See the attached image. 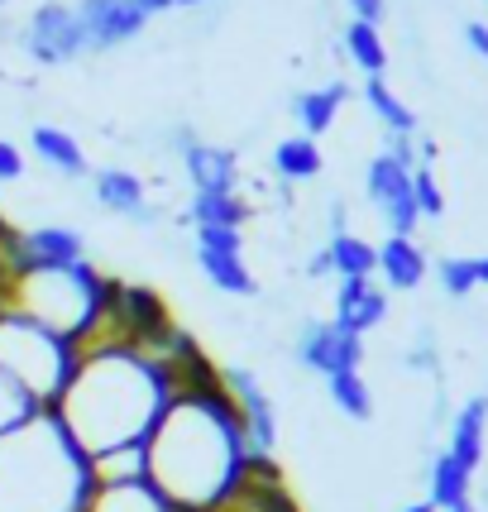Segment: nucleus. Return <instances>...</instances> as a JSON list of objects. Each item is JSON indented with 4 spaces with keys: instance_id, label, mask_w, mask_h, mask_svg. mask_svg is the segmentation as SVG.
I'll return each instance as SVG.
<instances>
[{
    "instance_id": "obj_15",
    "label": "nucleus",
    "mask_w": 488,
    "mask_h": 512,
    "mask_svg": "<svg viewBox=\"0 0 488 512\" xmlns=\"http://www.w3.org/2000/svg\"><path fill=\"white\" fill-rule=\"evenodd\" d=\"M378 273H383L388 288L412 292V288H422V278H426V254L417 249L412 235H388L378 245Z\"/></svg>"
},
{
    "instance_id": "obj_39",
    "label": "nucleus",
    "mask_w": 488,
    "mask_h": 512,
    "mask_svg": "<svg viewBox=\"0 0 488 512\" xmlns=\"http://www.w3.org/2000/svg\"><path fill=\"white\" fill-rule=\"evenodd\" d=\"M5 230H10V225H5V221H0V240H5Z\"/></svg>"
},
{
    "instance_id": "obj_12",
    "label": "nucleus",
    "mask_w": 488,
    "mask_h": 512,
    "mask_svg": "<svg viewBox=\"0 0 488 512\" xmlns=\"http://www.w3.org/2000/svg\"><path fill=\"white\" fill-rule=\"evenodd\" d=\"M383 316H388V292H378L374 278H340V288H335V326L340 331L364 335Z\"/></svg>"
},
{
    "instance_id": "obj_19",
    "label": "nucleus",
    "mask_w": 488,
    "mask_h": 512,
    "mask_svg": "<svg viewBox=\"0 0 488 512\" xmlns=\"http://www.w3.org/2000/svg\"><path fill=\"white\" fill-rule=\"evenodd\" d=\"M469 479H474V474H469L450 450L436 455V465H431V498H426V503L436 512H474V503H469Z\"/></svg>"
},
{
    "instance_id": "obj_26",
    "label": "nucleus",
    "mask_w": 488,
    "mask_h": 512,
    "mask_svg": "<svg viewBox=\"0 0 488 512\" xmlns=\"http://www.w3.org/2000/svg\"><path fill=\"white\" fill-rule=\"evenodd\" d=\"M364 101H369V111L388 125V134H417V111H412L383 77H369V82H364Z\"/></svg>"
},
{
    "instance_id": "obj_22",
    "label": "nucleus",
    "mask_w": 488,
    "mask_h": 512,
    "mask_svg": "<svg viewBox=\"0 0 488 512\" xmlns=\"http://www.w3.org/2000/svg\"><path fill=\"white\" fill-rule=\"evenodd\" d=\"M321 254H326L335 278H374V268H378V249L369 240L350 235V230H335L331 245L321 249Z\"/></svg>"
},
{
    "instance_id": "obj_4",
    "label": "nucleus",
    "mask_w": 488,
    "mask_h": 512,
    "mask_svg": "<svg viewBox=\"0 0 488 512\" xmlns=\"http://www.w3.org/2000/svg\"><path fill=\"white\" fill-rule=\"evenodd\" d=\"M101 302H106V278L87 259L72 268H29L20 278H10L5 297H0L5 312L29 316L63 340H77L87 331L91 316L101 312Z\"/></svg>"
},
{
    "instance_id": "obj_35",
    "label": "nucleus",
    "mask_w": 488,
    "mask_h": 512,
    "mask_svg": "<svg viewBox=\"0 0 488 512\" xmlns=\"http://www.w3.org/2000/svg\"><path fill=\"white\" fill-rule=\"evenodd\" d=\"M134 5H139V10L149 15V20H154V15H163V10H178L173 0H134Z\"/></svg>"
},
{
    "instance_id": "obj_20",
    "label": "nucleus",
    "mask_w": 488,
    "mask_h": 512,
    "mask_svg": "<svg viewBox=\"0 0 488 512\" xmlns=\"http://www.w3.org/2000/svg\"><path fill=\"white\" fill-rule=\"evenodd\" d=\"M484 426H488V398H469L465 412L455 417V431H450V455H455L469 474L484 460Z\"/></svg>"
},
{
    "instance_id": "obj_8",
    "label": "nucleus",
    "mask_w": 488,
    "mask_h": 512,
    "mask_svg": "<svg viewBox=\"0 0 488 512\" xmlns=\"http://www.w3.org/2000/svg\"><path fill=\"white\" fill-rule=\"evenodd\" d=\"M364 187H369V201L383 211V221L393 235H412L422 211H417V197H412V168H402L393 154H378L364 173Z\"/></svg>"
},
{
    "instance_id": "obj_24",
    "label": "nucleus",
    "mask_w": 488,
    "mask_h": 512,
    "mask_svg": "<svg viewBox=\"0 0 488 512\" xmlns=\"http://www.w3.org/2000/svg\"><path fill=\"white\" fill-rule=\"evenodd\" d=\"M187 221L192 225H235V230H244L249 201H244L240 192H197L192 206H187Z\"/></svg>"
},
{
    "instance_id": "obj_32",
    "label": "nucleus",
    "mask_w": 488,
    "mask_h": 512,
    "mask_svg": "<svg viewBox=\"0 0 488 512\" xmlns=\"http://www.w3.org/2000/svg\"><path fill=\"white\" fill-rule=\"evenodd\" d=\"M20 178H24V154H20V144L0 139V182H20Z\"/></svg>"
},
{
    "instance_id": "obj_16",
    "label": "nucleus",
    "mask_w": 488,
    "mask_h": 512,
    "mask_svg": "<svg viewBox=\"0 0 488 512\" xmlns=\"http://www.w3.org/2000/svg\"><path fill=\"white\" fill-rule=\"evenodd\" d=\"M29 144H34V158L48 163L53 173H63V178H87V154H82V144H77L67 130H58V125H34V130H29Z\"/></svg>"
},
{
    "instance_id": "obj_2",
    "label": "nucleus",
    "mask_w": 488,
    "mask_h": 512,
    "mask_svg": "<svg viewBox=\"0 0 488 512\" xmlns=\"http://www.w3.org/2000/svg\"><path fill=\"white\" fill-rule=\"evenodd\" d=\"M168 402H173V379L163 364L144 359L139 350H96L77 355L63 398L48 412L82 455H96L125 441H149Z\"/></svg>"
},
{
    "instance_id": "obj_23",
    "label": "nucleus",
    "mask_w": 488,
    "mask_h": 512,
    "mask_svg": "<svg viewBox=\"0 0 488 512\" xmlns=\"http://www.w3.org/2000/svg\"><path fill=\"white\" fill-rule=\"evenodd\" d=\"M321 168H326V158L316 149V139H307V134L278 139V149H273V173L283 182H311V178H321Z\"/></svg>"
},
{
    "instance_id": "obj_13",
    "label": "nucleus",
    "mask_w": 488,
    "mask_h": 512,
    "mask_svg": "<svg viewBox=\"0 0 488 512\" xmlns=\"http://www.w3.org/2000/svg\"><path fill=\"white\" fill-rule=\"evenodd\" d=\"M91 489H111V484H144L149 479V441H125V446L96 450L87 455Z\"/></svg>"
},
{
    "instance_id": "obj_33",
    "label": "nucleus",
    "mask_w": 488,
    "mask_h": 512,
    "mask_svg": "<svg viewBox=\"0 0 488 512\" xmlns=\"http://www.w3.org/2000/svg\"><path fill=\"white\" fill-rule=\"evenodd\" d=\"M350 15H355L359 24H383V15H388V0H350Z\"/></svg>"
},
{
    "instance_id": "obj_38",
    "label": "nucleus",
    "mask_w": 488,
    "mask_h": 512,
    "mask_svg": "<svg viewBox=\"0 0 488 512\" xmlns=\"http://www.w3.org/2000/svg\"><path fill=\"white\" fill-rule=\"evenodd\" d=\"M173 5H206V0H173Z\"/></svg>"
},
{
    "instance_id": "obj_31",
    "label": "nucleus",
    "mask_w": 488,
    "mask_h": 512,
    "mask_svg": "<svg viewBox=\"0 0 488 512\" xmlns=\"http://www.w3.org/2000/svg\"><path fill=\"white\" fill-rule=\"evenodd\" d=\"M197 249L244 254V230H235V225H197Z\"/></svg>"
},
{
    "instance_id": "obj_28",
    "label": "nucleus",
    "mask_w": 488,
    "mask_h": 512,
    "mask_svg": "<svg viewBox=\"0 0 488 512\" xmlns=\"http://www.w3.org/2000/svg\"><path fill=\"white\" fill-rule=\"evenodd\" d=\"M326 388H331V402L345 412V417H355V422H369V417H374V393H369V383H364V374H359V369L331 374V379H326Z\"/></svg>"
},
{
    "instance_id": "obj_18",
    "label": "nucleus",
    "mask_w": 488,
    "mask_h": 512,
    "mask_svg": "<svg viewBox=\"0 0 488 512\" xmlns=\"http://www.w3.org/2000/svg\"><path fill=\"white\" fill-rule=\"evenodd\" d=\"M345 101H350V87H345V82H331V87H316V91L292 96V115H297L302 134L316 139V134H326L335 125V115H340Z\"/></svg>"
},
{
    "instance_id": "obj_27",
    "label": "nucleus",
    "mask_w": 488,
    "mask_h": 512,
    "mask_svg": "<svg viewBox=\"0 0 488 512\" xmlns=\"http://www.w3.org/2000/svg\"><path fill=\"white\" fill-rule=\"evenodd\" d=\"M345 53H350V63L364 77H383V67H388V48H383L378 24H359V20L345 24Z\"/></svg>"
},
{
    "instance_id": "obj_9",
    "label": "nucleus",
    "mask_w": 488,
    "mask_h": 512,
    "mask_svg": "<svg viewBox=\"0 0 488 512\" xmlns=\"http://www.w3.org/2000/svg\"><path fill=\"white\" fill-rule=\"evenodd\" d=\"M297 359L302 369L331 379V374H345V369H359L364 364V335L340 331L335 321H311L297 335Z\"/></svg>"
},
{
    "instance_id": "obj_21",
    "label": "nucleus",
    "mask_w": 488,
    "mask_h": 512,
    "mask_svg": "<svg viewBox=\"0 0 488 512\" xmlns=\"http://www.w3.org/2000/svg\"><path fill=\"white\" fill-rule=\"evenodd\" d=\"M197 268L201 278L216 292L230 297H254V273L244 264V254H216V249H197Z\"/></svg>"
},
{
    "instance_id": "obj_36",
    "label": "nucleus",
    "mask_w": 488,
    "mask_h": 512,
    "mask_svg": "<svg viewBox=\"0 0 488 512\" xmlns=\"http://www.w3.org/2000/svg\"><path fill=\"white\" fill-rule=\"evenodd\" d=\"M474 283H488V259H474Z\"/></svg>"
},
{
    "instance_id": "obj_1",
    "label": "nucleus",
    "mask_w": 488,
    "mask_h": 512,
    "mask_svg": "<svg viewBox=\"0 0 488 512\" xmlns=\"http://www.w3.org/2000/svg\"><path fill=\"white\" fill-rule=\"evenodd\" d=\"M249 465L254 455L221 379L197 393H178L149 431V479L178 512H221Z\"/></svg>"
},
{
    "instance_id": "obj_41",
    "label": "nucleus",
    "mask_w": 488,
    "mask_h": 512,
    "mask_svg": "<svg viewBox=\"0 0 488 512\" xmlns=\"http://www.w3.org/2000/svg\"><path fill=\"white\" fill-rule=\"evenodd\" d=\"M0 5H10V0H0Z\"/></svg>"
},
{
    "instance_id": "obj_34",
    "label": "nucleus",
    "mask_w": 488,
    "mask_h": 512,
    "mask_svg": "<svg viewBox=\"0 0 488 512\" xmlns=\"http://www.w3.org/2000/svg\"><path fill=\"white\" fill-rule=\"evenodd\" d=\"M465 44L479 53V58H488V24H479V20H469L465 24Z\"/></svg>"
},
{
    "instance_id": "obj_11",
    "label": "nucleus",
    "mask_w": 488,
    "mask_h": 512,
    "mask_svg": "<svg viewBox=\"0 0 488 512\" xmlns=\"http://www.w3.org/2000/svg\"><path fill=\"white\" fill-rule=\"evenodd\" d=\"M178 154H182L192 192H235L240 163H235V154L225 144H201L192 130H178Z\"/></svg>"
},
{
    "instance_id": "obj_7",
    "label": "nucleus",
    "mask_w": 488,
    "mask_h": 512,
    "mask_svg": "<svg viewBox=\"0 0 488 512\" xmlns=\"http://www.w3.org/2000/svg\"><path fill=\"white\" fill-rule=\"evenodd\" d=\"M221 388L230 407H235V417H240V431H244V446L254 460H273V446H278V412H273V402L268 393L259 388V379L240 369V364H230L221 369Z\"/></svg>"
},
{
    "instance_id": "obj_37",
    "label": "nucleus",
    "mask_w": 488,
    "mask_h": 512,
    "mask_svg": "<svg viewBox=\"0 0 488 512\" xmlns=\"http://www.w3.org/2000/svg\"><path fill=\"white\" fill-rule=\"evenodd\" d=\"M402 512H436L431 503H412V508H402Z\"/></svg>"
},
{
    "instance_id": "obj_17",
    "label": "nucleus",
    "mask_w": 488,
    "mask_h": 512,
    "mask_svg": "<svg viewBox=\"0 0 488 512\" xmlns=\"http://www.w3.org/2000/svg\"><path fill=\"white\" fill-rule=\"evenodd\" d=\"M82 512H178L163 493H158L154 479L144 484H111V489H91L87 508Z\"/></svg>"
},
{
    "instance_id": "obj_5",
    "label": "nucleus",
    "mask_w": 488,
    "mask_h": 512,
    "mask_svg": "<svg viewBox=\"0 0 488 512\" xmlns=\"http://www.w3.org/2000/svg\"><path fill=\"white\" fill-rule=\"evenodd\" d=\"M0 369L15 374L44 407H53L77 369V350H72V340L44 331L39 321L0 307Z\"/></svg>"
},
{
    "instance_id": "obj_14",
    "label": "nucleus",
    "mask_w": 488,
    "mask_h": 512,
    "mask_svg": "<svg viewBox=\"0 0 488 512\" xmlns=\"http://www.w3.org/2000/svg\"><path fill=\"white\" fill-rule=\"evenodd\" d=\"M91 192H96V201H101L111 216L149 221V192H144V178L130 173V168H101V173L91 178Z\"/></svg>"
},
{
    "instance_id": "obj_30",
    "label": "nucleus",
    "mask_w": 488,
    "mask_h": 512,
    "mask_svg": "<svg viewBox=\"0 0 488 512\" xmlns=\"http://www.w3.org/2000/svg\"><path fill=\"white\" fill-rule=\"evenodd\" d=\"M436 273H441V288L450 292V297H469V292L479 288V283H474V259H441Z\"/></svg>"
},
{
    "instance_id": "obj_40",
    "label": "nucleus",
    "mask_w": 488,
    "mask_h": 512,
    "mask_svg": "<svg viewBox=\"0 0 488 512\" xmlns=\"http://www.w3.org/2000/svg\"><path fill=\"white\" fill-rule=\"evenodd\" d=\"M0 297H5V278H0Z\"/></svg>"
},
{
    "instance_id": "obj_10",
    "label": "nucleus",
    "mask_w": 488,
    "mask_h": 512,
    "mask_svg": "<svg viewBox=\"0 0 488 512\" xmlns=\"http://www.w3.org/2000/svg\"><path fill=\"white\" fill-rule=\"evenodd\" d=\"M77 20H82L91 53H111V48L139 39L149 15L134 0H77Z\"/></svg>"
},
{
    "instance_id": "obj_25",
    "label": "nucleus",
    "mask_w": 488,
    "mask_h": 512,
    "mask_svg": "<svg viewBox=\"0 0 488 512\" xmlns=\"http://www.w3.org/2000/svg\"><path fill=\"white\" fill-rule=\"evenodd\" d=\"M48 407L29 388H24L15 374H5L0 369V436H10V431H20V426H29L34 417H44Z\"/></svg>"
},
{
    "instance_id": "obj_6",
    "label": "nucleus",
    "mask_w": 488,
    "mask_h": 512,
    "mask_svg": "<svg viewBox=\"0 0 488 512\" xmlns=\"http://www.w3.org/2000/svg\"><path fill=\"white\" fill-rule=\"evenodd\" d=\"M20 48L34 58L39 67H67L77 63L87 48V34H82V20H77V5L67 0H44L20 29Z\"/></svg>"
},
{
    "instance_id": "obj_3",
    "label": "nucleus",
    "mask_w": 488,
    "mask_h": 512,
    "mask_svg": "<svg viewBox=\"0 0 488 512\" xmlns=\"http://www.w3.org/2000/svg\"><path fill=\"white\" fill-rule=\"evenodd\" d=\"M87 498V455L53 412L0 436V512H82Z\"/></svg>"
},
{
    "instance_id": "obj_29",
    "label": "nucleus",
    "mask_w": 488,
    "mask_h": 512,
    "mask_svg": "<svg viewBox=\"0 0 488 512\" xmlns=\"http://www.w3.org/2000/svg\"><path fill=\"white\" fill-rule=\"evenodd\" d=\"M412 197H417V211H422V216H445V192L436 187V173H431V168H412Z\"/></svg>"
}]
</instances>
